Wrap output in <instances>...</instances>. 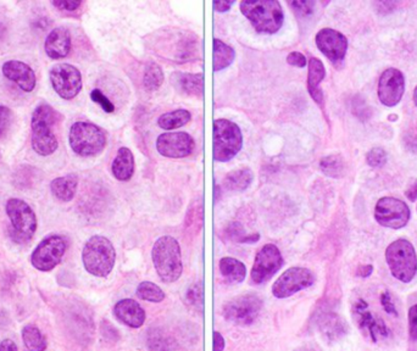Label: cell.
<instances>
[{"mask_svg":"<svg viewBox=\"0 0 417 351\" xmlns=\"http://www.w3.org/2000/svg\"><path fill=\"white\" fill-rule=\"evenodd\" d=\"M1 73L20 90L30 93L36 88L37 77L31 66L18 60H9L3 65Z\"/></svg>","mask_w":417,"mask_h":351,"instance_id":"cell-20","label":"cell"},{"mask_svg":"<svg viewBox=\"0 0 417 351\" xmlns=\"http://www.w3.org/2000/svg\"><path fill=\"white\" fill-rule=\"evenodd\" d=\"M13 121V111L5 105H0V138L8 132Z\"/></svg>","mask_w":417,"mask_h":351,"instance_id":"cell-39","label":"cell"},{"mask_svg":"<svg viewBox=\"0 0 417 351\" xmlns=\"http://www.w3.org/2000/svg\"><path fill=\"white\" fill-rule=\"evenodd\" d=\"M287 63L292 65V66H297V68H303L306 66V58L304 55L299 53V51H292L288 56H287Z\"/></svg>","mask_w":417,"mask_h":351,"instance_id":"cell-45","label":"cell"},{"mask_svg":"<svg viewBox=\"0 0 417 351\" xmlns=\"http://www.w3.org/2000/svg\"><path fill=\"white\" fill-rule=\"evenodd\" d=\"M68 249L66 239L60 234H50L37 245L31 255V264L36 270L49 272L59 265Z\"/></svg>","mask_w":417,"mask_h":351,"instance_id":"cell-10","label":"cell"},{"mask_svg":"<svg viewBox=\"0 0 417 351\" xmlns=\"http://www.w3.org/2000/svg\"><path fill=\"white\" fill-rule=\"evenodd\" d=\"M315 42L322 54L333 63L344 58L348 49V39L344 35L332 28H323L315 37Z\"/></svg>","mask_w":417,"mask_h":351,"instance_id":"cell-19","label":"cell"},{"mask_svg":"<svg viewBox=\"0 0 417 351\" xmlns=\"http://www.w3.org/2000/svg\"><path fill=\"white\" fill-rule=\"evenodd\" d=\"M158 43H161L160 49L156 50L158 54L163 55L168 60L177 63H187L195 60L199 54V38L192 32L177 31L163 33L160 38H156Z\"/></svg>","mask_w":417,"mask_h":351,"instance_id":"cell-5","label":"cell"},{"mask_svg":"<svg viewBox=\"0 0 417 351\" xmlns=\"http://www.w3.org/2000/svg\"><path fill=\"white\" fill-rule=\"evenodd\" d=\"M220 271L223 277L232 283H241L247 276L244 264L233 257H223L220 260Z\"/></svg>","mask_w":417,"mask_h":351,"instance_id":"cell-28","label":"cell"},{"mask_svg":"<svg viewBox=\"0 0 417 351\" xmlns=\"http://www.w3.org/2000/svg\"><path fill=\"white\" fill-rule=\"evenodd\" d=\"M290 6L293 8L297 14L301 15V16H309L313 13V6H315V1H290Z\"/></svg>","mask_w":417,"mask_h":351,"instance_id":"cell-41","label":"cell"},{"mask_svg":"<svg viewBox=\"0 0 417 351\" xmlns=\"http://www.w3.org/2000/svg\"><path fill=\"white\" fill-rule=\"evenodd\" d=\"M50 83L55 93L64 100L77 97L82 90V75L77 68L70 63H58L49 73Z\"/></svg>","mask_w":417,"mask_h":351,"instance_id":"cell-11","label":"cell"},{"mask_svg":"<svg viewBox=\"0 0 417 351\" xmlns=\"http://www.w3.org/2000/svg\"><path fill=\"white\" fill-rule=\"evenodd\" d=\"M405 78L397 68H388L378 82V98L385 106H395L403 98Z\"/></svg>","mask_w":417,"mask_h":351,"instance_id":"cell-18","label":"cell"},{"mask_svg":"<svg viewBox=\"0 0 417 351\" xmlns=\"http://www.w3.org/2000/svg\"><path fill=\"white\" fill-rule=\"evenodd\" d=\"M173 85L177 90L193 97H201L204 92V76L203 73H173Z\"/></svg>","mask_w":417,"mask_h":351,"instance_id":"cell-23","label":"cell"},{"mask_svg":"<svg viewBox=\"0 0 417 351\" xmlns=\"http://www.w3.org/2000/svg\"><path fill=\"white\" fill-rule=\"evenodd\" d=\"M155 270L165 283H173L182 275L181 248L176 239L163 235L155 242L151 252Z\"/></svg>","mask_w":417,"mask_h":351,"instance_id":"cell-3","label":"cell"},{"mask_svg":"<svg viewBox=\"0 0 417 351\" xmlns=\"http://www.w3.org/2000/svg\"><path fill=\"white\" fill-rule=\"evenodd\" d=\"M116 260L113 243L103 235H93L87 240L82 252V261L88 273L106 277L111 273Z\"/></svg>","mask_w":417,"mask_h":351,"instance_id":"cell-4","label":"cell"},{"mask_svg":"<svg viewBox=\"0 0 417 351\" xmlns=\"http://www.w3.org/2000/svg\"><path fill=\"white\" fill-rule=\"evenodd\" d=\"M113 315L131 328H139L145 321V312L138 302L132 299H123L113 307Z\"/></svg>","mask_w":417,"mask_h":351,"instance_id":"cell-22","label":"cell"},{"mask_svg":"<svg viewBox=\"0 0 417 351\" xmlns=\"http://www.w3.org/2000/svg\"><path fill=\"white\" fill-rule=\"evenodd\" d=\"M235 1H213V6L215 11L218 13H226L228 10L231 9L232 5Z\"/></svg>","mask_w":417,"mask_h":351,"instance_id":"cell-47","label":"cell"},{"mask_svg":"<svg viewBox=\"0 0 417 351\" xmlns=\"http://www.w3.org/2000/svg\"><path fill=\"white\" fill-rule=\"evenodd\" d=\"M156 149L165 158H186L194 149V140L186 132H168L159 135Z\"/></svg>","mask_w":417,"mask_h":351,"instance_id":"cell-17","label":"cell"},{"mask_svg":"<svg viewBox=\"0 0 417 351\" xmlns=\"http://www.w3.org/2000/svg\"><path fill=\"white\" fill-rule=\"evenodd\" d=\"M409 333L413 340H417V304L410 307L408 314Z\"/></svg>","mask_w":417,"mask_h":351,"instance_id":"cell-44","label":"cell"},{"mask_svg":"<svg viewBox=\"0 0 417 351\" xmlns=\"http://www.w3.org/2000/svg\"><path fill=\"white\" fill-rule=\"evenodd\" d=\"M68 143L75 154L82 158L96 156L104 150L106 135L104 131L89 122H76L70 128Z\"/></svg>","mask_w":417,"mask_h":351,"instance_id":"cell-6","label":"cell"},{"mask_svg":"<svg viewBox=\"0 0 417 351\" xmlns=\"http://www.w3.org/2000/svg\"><path fill=\"white\" fill-rule=\"evenodd\" d=\"M163 73L158 63H150L145 68L144 77H143V85L147 90H159L163 86Z\"/></svg>","mask_w":417,"mask_h":351,"instance_id":"cell-32","label":"cell"},{"mask_svg":"<svg viewBox=\"0 0 417 351\" xmlns=\"http://www.w3.org/2000/svg\"><path fill=\"white\" fill-rule=\"evenodd\" d=\"M254 180V173L249 168H238L230 172L223 180L225 190L231 192H243L247 190Z\"/></svg>","mask_w":417,"mask_h":351,"instance_id":"cell-27","label":"cell"},{"mask_svg":"<svg viewBox=\"0 0 417 351\" xmlns=\"http://www.w3.org/2000/svg\"><path fill=\"white\" fill-rule=\"evenodd\" d=\"M326 76V70L322 63L321 60L316 58H310L309 61V75H308V90L310 95L316 103L321 104L323 100L322 90L318 88V85L323 81Z\"/></svg>","mask_w":417,"mask_h":351,"instance_id":"cell-26","label":"cell"},{"mask_svg":"<svg viewBox=\"0 0 417 351\" xmlns=\"http://www.w3.org/2000/svg\"><path fill=\"white\" fill-rule=\"evenodd\" d=\"M241 11L255 31L265 35L277 33L285 20L281 4L276 0H244L241 3Z\"/></svg>","mask_w":417,"mask_h":351,"instance_id":"cell-2","label":"cell"},{"mask_svg":"<svg viewBox=\"0 0 417 351\" xmlns=\"http://www.w3.org/2000/svg\"><path fill=\"white\" fill-rule=\"evenodd\" d=\"M235 58L236 53L232 47L218 38L213 39V70L216 73L228 68L233 63Z\"/></svg>","mask_w":417,"mask_h":351,"instance_id":"cell-29","label":"cell"},{"mask_svg":"<svg viewBox=\"0 0 417 351\" xmlns=\"http://www.w3.org/2000/svg\"><path fill=\"white\" fill-rule=\"evenodd\" d=\"M77 187L78 178L77 176L75 175L58 177V178L51 180V183H50L51 194L63 203H68L75 198L76 192H77Z\"/></svg>","mask_w":417,"mask_h":351,"instance_id":"cell-24","label":"cell"},{"mask_svg":"<svg viewBox=\"0 0 417 351\" xmlns=\"http://www.w3.org/2000/svg\"><path fill=\"white\" fill-rule=\"evenodd\" d=\"M91 99L93 100L94 103L100 105V108L103 109L105 113H113V110H115L113 104L110 101L109 98H106V97L101 93V90H92Z\"/></svg>","mask_w":417,"mask_h":351,"instance_id":"cell-38","label":"cell"},{"mask_svg":"<svg viewBox=\"0 0 417 351\" xmlns=\"http://www.w3.org/2000/svg\"><path fill=\"white\" fill-rule=\"evenodd\" d=\"M380 302H381V307H383V310L388 314V315L397 316L398 315V311L395 307V302L392 299L390 292H383L380 297Z\"/></svg>","mask_w":417,"mask_h":351,"instance_id":"cell-43","label":"cell"},{"mask_svg":"<svg viewBox=\"0 0 417 351\" xmlns=\"http://www.w3.org/2000/svg\"><path fill=\"white\" fill-rule=\"evenodd\" d=\"M111 171L116 180L123 182L131 180L135 173V158L130 149L125 147L118 149V155L111 165Z\"/></svg>","mask_w":417,"mask_h":351,"instance_id":"cell-25","label":"cell"},{"mask_svg":"<svg viewBox=\"0 0 417 351\" xmlns=\"http://www.w3.org/2000/svg\"><path fill=\"white\" fill-rule=\"evenodd\" d=\"M387 159V153L382 148L371 149L366 156L368 165L372 167L385 166Z\"/></svg>","mask_w":417,"mask_h":351,"instance_id":"cell-37","label":"cell"},{"mask_svg":"<svg viewBox=\"0 0 417 351\" xmlns=\"http://www.w3.org/2000/svg\"><path fill=\"white\" fill-rule=\"evenodd\" d=\"M61 115L49 104H39L31 117L32 148L41 156H50L58 150L59 142L53 131Z\"/></svg>","mask_w":417,"mask_h":351,"instance_id":"cell-1","label":"cell"},{"mask_svg":"<svg viewBox=\"0 0 417 351\" xmlns=\"http://www.w3.org/2000/svg\"><path fill=\"white\" fill-rule=\"evenodd\" d=\"M225 349V339L218 331L213 332V351H223Z\"/></svg>","mask_w":417,"mask_h":351,"instance_id":"cell-46","label":"cell"},{"mask_svg":"<svg viewBox=\"0 0 417 351\" xmlns=\"http://www.w3.org/2000/svg\"><path fill=\"white\" fill-rule=\"evenodd\" d=\"M354 319L358 324L359 328L366 333L372 342L377 343L380 338H387L390 335V328L381 317L375 315L368 302L363 299H359L353 305Z\"/></svg>","mask_w":417,"mask_h":351,"instance_id":"cell-15","label":"cell"},{"mask_svg":"<svg viewBox=\"0 0 417 351\" xmlns=\"http://www.w3.org/2000/svg\"><path fill=\"white\" fill-rule=\"evenodd\" d=\"M321 329L330 339H337L347 332L344 322L337 315H328L322 320Z\"/></svg>","mask_w":417,"mask_h":351,"instance_id":"cell-33","label":"cell"},{"mask_svg":"<svg viewBox=\"0 0 417 351\" xmlns=\"http://www.w3.org/2000/svg\"><path fill=\"white\" fill-rule=\"evenodd\" d=\"M259 239H260V234L254 233L250 234V235H247L244 239H243V243H248V244H253L256 243Z\"/></svg>","mask_w":417,"mask_h":351,"instance_id":"cell-51","label":"cell"},{"mask_svg":"<svg viewBox=\"0 0 417 351\" xmlns=\"http://www.w3.org/2000/svg\"><path fill=\"white\" fill-rule=\"evenodd\" d=\"M385 260L390 273L395 278L410 283L417 273V257L413 244L406 239H398L385 250Z\"/></svg>","mask_w":417,"mask_h":351,"instance_id":"cell-7","label":"cell"},{"mask_svg":"<svg viewBox=\"0 0 417 351\" xmlns=\"http://www.w3.org/2000/svg\"><path fill=\"white\" fill-rule=\"evenodd\" d=\"M192 115L189 111L185 109H178L171 113H163L158 120V125L160 128L166 130V131H173L176 128L185 126L188 122L191 121Z\"/></svg>","mask_w":417,"mask_h":351,"instance_id":"cell-31","label":"cell"},{"mask_svg":"<svg viewBox=\"0 0 417 351\" xmlns=\"http://www.w3.org/2000/svg\"><path fill=\"white\" fill-rule=\"evenodd\" d=\"M413 101H415V105L417 106V87L415 88V92H413Z\"/></svg>","mask_w":417,"mask_h":351,"instance_id":"cell-52","label":"cell"},{"mask_svg":"<svg viewBox=\"0 0 417 351\" xmlns=\"http://www.w3.org/2000/svg\"><path fill=\"white\" fill-rule=\"evenodd\" d=\"M0 351H18V345L11 339H4L0 343Z\"/></svg>","mask_w":417,"mask_h":351,"instance_id":"cell-48","label":"cell"},{"mask_svg":"<svg viewBox=\"0 0 417 351\" xmlns=\"http://www.w3.org/2000/svg\"><path fill=\"white\" fill-rule=\"evenodd\" d=\"M23 340L27 351H46L48 347L46 338L35 324H26L23 327Z\"/></svg>","mask_w":417,"mask_h":351,"instance_id":"cell-30","label":"cell"},{"mask_svg":"<svg viewBox=\"0 0 417 351\" xmlns=\"http://www.w3.org/2000/svg\"><path fill=\"white\" fill-rule=\"evenodd\" d=\"M51 5L55 6L56 9H59L60 11L73 13L81 6L82 1L80 0H54V1H51Z\"/></svg>","mask_w":417,"mask_h":351,"instance_id":"cell-42","label":"cell"},{"mask_svg":"<svg viewBox=\"0 0 417 351\" xmlns=\"http://www.w3.org/2000/svg\"><path fill=\"white\" fill-rule=\"evenodd\" d=\"M226 233L230 237V239L235 240L237 243H243V239L247 237L244 228L238 222H232V223H230L226 228Z\"/></svg>","mask_w":417,"mask_h":351,"instance_id":"cell-40","label":"cell"},{"mask_svg":"<svg viewBox=\"0 0 417 351\" xmlns=\"http://www.w3.org/2000/svg\"><path fill=\"white\" fill-rule=\"evenodd\" d=\"M263 307V300L255 294H245L236 297L226 304L223 309L225 319L233 324H253L258 319L260 310Z\"/></svg>","mask_w":417,"mask_h":351,"instance_id":"cell-13","label":"cell"},{"mask_svg":"<svg viewBox=\"0 0 417 351\" xmlns=\"http://www.w3.org/2000/svg\"><path fill=\"white\" fill-rule=\"evenodd\" d=\"M315 282V275L304 267H290L273 284V292L278 299L292 297L295 292L309 288Z\"/></svg>","mask_w":417,"mask_h":351,"instance_id":"cell-14","label":"cell"},{"mask_svg":"<svg viewBox=\"0 0 417 351\" xmlns=\"http://www.w3.org/2000/svg\"><path fill=\"white\" fill-rule=\"evenodd\" d=\"M322 172L328 177H340L344 173V162L338 155H330L320 162Z\"/></svg>","mask_w":417,"mask_h":351,"instance_id":"cell-35","label":"cell"},{"mask_svg":"<svg viewBox=\"0 0 417 351\" xmlns=\"http://www.w3.org/2000/svg\"><path fill=\"white\" fill-rule=\"evenodd\" d=\"M137 295L142 300L150 302H160L165 299L163 289L151 282H142L137 288Z\"/></svg>","mask_w":417,"mask_h":351,"instance_id":"cell-34","label":"cell"},{"mask_svg":"<svg viewBox=\"0 0 417 351\" xmlns=\"http://www.w3.org/2000/svg\"><path fill=\"white\" fill-rule=\"evenodd\" d=\"M411 212L408 205L397 198H382L375 207V218L380 225L399 230L408 225Z\"/></svg>","mask_w":417,"mask_h":351,"instance_id":"cell-12","label":"cell"},{"mask_svg":"<svg viewBox=\"0 0 417 351\" xmlns=\"http://www.w3.org/2000/svg\"><path fill=\"white\" fill-rule=\"evenodd\" d=\"M5 211L9 217L13 234L18 242H27L32 239L38 226L32 207L23 199L11 198L6 203Z\"/></svg>","mask_w":417,"mask_h":351,"instance_id":"cell-9","label":"cell"},{"mask_svg":"<svg viewBox=\"0 0 417 351\" xmlns=\"http://www.w3.org/2000/svg\"><path fill=\"white\" fill-rule=\"evenodd\" d=\"M187 302L191 304L192 307L203 311L204 307V294H203V285L201 283H195L187 292Z\"/></svg>","mask_w":417,"mask_h":351,"instance_id":"cell-36","label":"cell"},{"mask_svg":"<svg viewBox=\"0 0 417 351\" xmlns=\"http://www.w3.org/2000/svg\"><path fill=\"white\" fill-rule=\"evenodd\" d=\"M405 195H406V198L410 200V202H415L417 199V180H413V185L409 187L406 192H405Z\"/></svg>","mask_w":417,"mask_h":351,"instance_id":"cell-49","label":"cell"},{"mask_svg":"<svg viewBox=\"0 0 417 351\" xmlns=\"http://www.w3.org/2000/svg\"><path fill=\"white\" fill-rule=\"evenodd\" d=\"M243 147L241 128L225 118L213 121V158L227 162L236 156Z\"/></svg>","mask_w":417,"mask_h":351,"instance_id":"cell-8","label":"cell"},{"mask_svg":"<svg viewBox=\"0 0 417 351\" xmlns=\"http://www.w3.org/2000/svg\"><path fill=\"white\" fill-rule=\"evenodd\" d=\"M283 265L280 249L273 244L263 245L255 257L254 266L251 270V279L256 284H261L271 278Z\"/></svg>","mask_w":417,"mask_h":351,"instance_id":"cell-16","label":"cell"},{"mask_svg":"<svg viewBox=\"0 0 417 351\" xmlns=\"http://www.w3.org/2000/svg\"><path fill=\"white\" fill-rule=\"evenodd\" d=\"M372 270H373V267L371 265L360 266L358 275L361 276V277H368V276L371 275Z\"/></svg>","mask_w":417,"mask_h":351,"instance_id":"cell-50","label":"cell"},{"mask_svg":"<svg viewBox=\"0 0 417 351\" xmlns=\"http://www.w3.org/2000/svg\"><path fill=\"white\" fill-rule=\"evenodd\" d=\"M71 47H73L71 33L66 27H56L51 30L44 42L46 56L51 60L66 58L71 51Z\"/></svg>","mask_w":417,"mask_h":351,"instance_id":"cell-21","label":"cell"}]
</instances>
